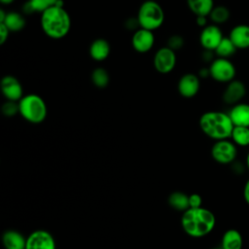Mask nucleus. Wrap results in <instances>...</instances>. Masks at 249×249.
<instances>
[{"mask_svg":"<svg viewBox=\"0 0 249 249\" xmlns=\"http://www.w3.org/2000/svg\"><path fill=\"white\" fill-rule=\"evenodd\" d=\"M216 224L215 215L208 209L201 207L188 208L181 217L184 231L192 237H202L210 233Z\"/></svg>","mask_w":249,"mask_h":249,"instance_id":"f257e3e1","label":"nucleus"},{"mask_svg":"<svg viewBox=\"0 0 249 249\" xmlns=\"http://www.w3.org/2000/svg\"><path fill=\"white\" fill-rule=\"evenodd\" d=\"M41 27L43 32L52 39L65 37L71 29V18L63 8L53 5L41 13Z\"/></svg>","mask_w":249,"mask_h":249,"instance_id":"f03ea898","label":"nucleus"},{"mask_svg":"<svg viewBox=\"0 0 249 249\" xmlns=\"http://www.w3.org/2000/svg\"><path fill=\"white\" fill-rule=\"evenodd\" d=\"M233 126L229 114L221 111H208L199 118V127L202 132L216 141L229 139Z\"/></svg>","mask_w":249,"mask_h":249,"instance_id":"7ed1b4c3","label":"nucleus"},{"mask_svg":"<svg viewBox=\"0 0 249 249\" xmlns=\"http://www.w3.org/2000/svg\"><path fill=\"white\" fill-rule=\"evenodd\" d=\"M18 108L20 116L31 124L42 123L48 113L44 99L35 93L23 95L18 101Z\"/></svg>","mask_w":249,"mask_h":249,"instance_id":"20e7f679","label":"nucleus"},{"mask_svg":"<svg viewBox=\"0 0 249 249\" xmlns=\"http://www.w3.org/2000/svg\"><path fill=\"white\" fill-rule=\"evenodd\" d=\"M137 19L140 27L154 31L162 25L164 21V11L155 0H146L139 7Z\"/></svg>","mask_w":249,"mask_h":249,"instance_id":"39448f33","label":"nucleus"},{"mask_svg":"<svg viewBox=\"0 0 249 249\" xmlns=\"http://www.w3.org/2000/svg\"><path fill=\"white\" fill-rule=\"evenodd\" d=\"M210 77L219 83H229L235 77V67L229 58L217 57L209 66Z\"/></svg>","mask_w":249,"mask_h":249,"instance_id":"423d86ee","label":"nucleus"},{"mask_svg":"<svg viewBox=\"0 0 249 249\" xmlns=\"http://www.w3.org/2000/svg\"><path fill=\"white\" fill-rule=\"evenodd\" d=\"M211 156L218 163H231L237 156L236 145L228 139L217 140L211 148Z\"/></svg>","mask_w":249,"mask_h":249,"instance_id":"0eeeda50","label":"nucleus"},{"mask_svg":"<svg viewBox=\"0 0 249 249\" xmlns=\"http://www.w3.org/2000/svg\"><path fill=\"white\" fill-rule=\"evenodd\" d=\"M176 53L168 47L159 49L154 55L153 64L155 69L160 74L170 73L176 65Z\"/></svg>","mask_w":249,"mask_h":249,"instance_id":"6e6552de","label":"nucleus"},{"mask_svg":"<svg viewBox=\"0 0 249 249\" xmlns=\"http://www.w3.org/2000/svg\"><path fill=\"white\" fill-rule=\"evenodd\" d=\"M25 249H55V240L49 231L36 230L26 237Z\"/></svg>","mask_w":249,"mask_h":249,"instance_id":"1a4fd4ad","label":"nucleus"},{"mask_svg":"<svg viewBox=\"0 0 249 249\" xmlns=\"http://www.w3.org/2000/svg\"><path fill=\"white\" fill-rule=\"evenodd\" d=\"M223 38V33L217 24H207L200 32L199 43L204 50L214 52Z\"/></svg>","mask_w":249,"mask_h":249,"instance_id":"9d476101","label":"nucleus"},{"mask_svg":"<svg viewBox=\"0 0 249 249\" xmlns=\"http://www.w3.org/2000/svg\"><path fill=\"white\" fill-rule=\"evenodd\" d=\"M155 44L154 32L145 28H138L131 37L132 48L140 53H145L152 50Z\"/></svg>","mask_w":249,"mask_h":249,"instance_id":"9b49d317","label":"nucleus"},{"mask_svg":"<svg viewBox=\"0 0 249 249\" xmlns=\"http://www.w3.org/2000/svg\"><path fill=\"white\" fill-rule=\"evenodd\" d=\"M0 87L1 91L7 100L19 101L23 96L22 86L15 76H4L1 80Z\"/></svg>","mask_w":249,"mask_h":249,"instance_id":"f8f14e48","label":"nucleus"},{"mask_svg":"<svg viewBox=\"0 0 249 249\" xmlns=\"http://www.w3.org/2000/svg\"><path fill=\"white\" fill-rule=\"evenodd\" d=\"M200 88L199 77L193 73L184 74L178 81L177 89L179 93L186 98H191L196 95Z\"/></svg>","mask_w":249,"mask_h":249,"instance_id":"ddd939ff","label":"nucleus"},{"mask_svg":"<svg viewBox=\"0 0 249 249\" xmlns=\"http://www.w3.org/2000/svg\"><path fill=\"white\" fill-rule=\"evenodd\" d=\"M246 94V87L239 80H232L228 83L224 92H223V101L229 105H234L239 103V101Z\"/></svg>","mask_w":249,"mask_h":249,"instance_id":"4468645a","label":"nucleus"},{"mask_svg":"<svg viewBox=\"0 0 249 249\" xmlns=\"http://www.w3.org/2000/svg\"><path fill=\"white\" fill-rule=\"evenodd\" d=\"M229 38L231 40L237 50H245L249 48V25L237 24L233 26L230 32Z\"/></svg>","mask_w":249,"mask_h":249,"instance_id":"2eb2a0df","label":"nucleus"},{"mask_svg":"<svg viewBox=\"0 0 249 249\" xmlns=\"http://www.w3.org/2000/svg\"><path fill=\"white\" fill-rule=\"evenodd\" d=\"M233 125L249 126V104L237 103L232 105L231 109L228 113Z\"/></svg>","mask_w":249,"mask_h":249,"instance_id":"dca6fc26","label":"nucleus"},{"mask_svg":"<svg viewBox=\"0 0 249 249\" xmlns=\"http://www.w3.org/2000/svg\"><path fill=\"white\" fill-rule=\"evenodd\" d=\"M111 52V46L109 42L104 38H97L91 42L89 46V55L93 60L103 61L105 60Z\"/></svg>","mask_w":249,"mask_h":249,"instance_id":"f3484780","label":"nucleus"},{"mask_svg":"<svg viewBox=\"0 0 249 249\" xmlns=\"http://www.w3.org/2000/svg\"><path fill=\"white\" fill-rule=\"evenodd\" d=\"M2 243L5 249H25L26 238L18 231L7 230L2 234Z\"/></svg>","mask_w":249,"mask_h":249,"instance_id":"a211bd4d","label":"nucleus"},{"mask_svg":"<svg viewBox=\"0 0 249 249\" xmlns=\"http://www.w3.org/2000/svg\"><path fill=\"white\" fill-rule=\"evenodd\" d=\"M243 238L241 233L235 229L227 230L221 239L222 249H242Z\"/></svg>","mask_w":249,"mask_h":249,"instance_id":"6ab92c4d","label":"nucleus"},{"mask_svg":"<svg viewBox=\"0 0 249 249\" xmlns=\"http://www.w3.org/2000/svg\"><path fill=\"white\" fill-rule=\"evenodd\" d=\"M0 23H4L10 32H18L24 28L25 18L20 13L7 12L4 21Z\"/></svg>","mask_w":249,"mask_h":249,"instance_id":"aec40b11","label":"nucleus"},{"mask_svg":"<svg viewBox=\"0 0 249 249\" xmlns=\"http://www.w3.org/2000/svg\"><path fill=\"white\" fill-rule=\"evenodd\" d=\"M189 9L196 17L204 16L208 17L212 9L214 8L213 0H187Z\"/></svg>","mask_w":249,"mask_h":249,"instance_id":"412c9836","label":"nucleus"},{"mask_svg":"<svg viewBox=\"0 0 249 249\" xmlns=\"http://www.w3.org/2000/svg\"><path fill=\"white\" fill-rule=\"evenodd\" d=\"M168 204L175 210L186 211L189 206V196L182 192H173L168 196Z\"/></svg>","mask_w":249,"mask_h":249,"instance_id":"4be33fe9","label":"nucleus"},{"mask_svg":"<svg viewBox=\"0 0 249 249\" xmlns=\"http://www.w3.org/2000/svg\"><path fill=\"white\" fill-rule=\"evenodd\" d=\"M231 138L236 146H249V126L234 125L231 131Z\"/></svg>","mask_w":249,"mask_h":249,"instance_id":"5701e85b","label":"nucleus"},{"mask_svg":"<svg viewBox=\"0 0 249 249\" xmlns=\"http://www.w3.org/2000/svg\"><path fill=\"white\" fill-rule=\"evenodd\" d=\"M92 84L98 89H104L110 82V75L108 71L103 67H96L93 69L90 75Z\"/></svg>","mask_w":249,"mask_h":249,"instance_id":"b1692460","label":"nucleus"},{"mask_svg":"<svg viewBox=\"0 0 249 249\" xmlns=\"http://www.w3.org/2000/svg\"><path fill=\"white\" fill-rule=\"evenodd\" d=\"M208 17L210 18V20L214 24H217V25L223 24L226 21H228V19L230 18L231 12L226 6L218 5V6H214V8L212 9Z\"/></svg>","mask_w":249,"mask_h":249,"instance_id":"393cba45","label":"nucleus"},{"mask_svg":"<svg viewBox=\"0 0 249 249\" xmlns=\"http://www.w3.org/2000/svg\"><path fill=\"white\" fill-rule=\"evenodd\" d=\"M236 50L237 49L235 48L231 40L229 37H224L217 46V48L215 49L214 53L217 54L218 57L229 58L236 52Z\"/></svg>","mask_w":249,"mask_h":249,"instance_id":"a878e982","label":"nucleus"},{"mask_svg":"<svg viewBox=\"0 0 249 249\" xmlns=\"http://www.w3.org/2000/svg\"><path fill=\"white\" fill-rule=\"evenodd\" d=\"M57 1L58 0H28L24 6V11L27 13H43L48 8L55 5Z\"/></svg>","mask_w":249,"mask_h":249,"instance_id":"bb28decb","label":"nucleus"},{"mask_svg":"<svg viewBox=\"0 0 249 249\" xmlns=\"http://www.w3.org/2000/svg\"><path fill=\"white\" fill-rule=\"evenodd\" d=\"M1 111L4 116L6 117H13L17 113H19V108H18V103L17 101H12V100H7L1 107Z\"/></svg>","mask_w":249,"mask_h":249,"instance_id":"cd10ccee","label":"nucleus"},{"mask_svg":"<svg viewBox=\"0 0 249 249\" xmlns=\"http://www.w3.org/2000/svg\"><path fill=\"white\" fill-rule=\"evenodd\" d=\"M185 44V41H184V38L181 36V35H178V34H174V35H171L168 39H167V42H166V47L170 48L171 50H173L174 52L178 51V50H181L183 48Z\"/></svg>","mask_w":249,"mask_h":249,"instance_id":"c85d7f7f","label":"nucleus"},{"mask_svg":"<svg viewBox=\"0 0 249 249\" xmlns=\"http://www.w3.org/2000/svg\"><path fill=\"white\" fill-rule=\"evenodd\" d=\"M202 198L198 194H192L189 196V208L201 207Z\"/></svg>","mask_w":249,"mask_h":249,"instance_id":"c756f323","label":"nucleus"},{"mask_svg":"<svg viewBox=\"0 0 249 249\" xmlns=\"http://www.w3.org/2000/svg\"><path fill=\"white\" fill-rule=\"evenodd\" d=\"M10 34V30L4 23H0V45H4L8 40Z\"/></svg>","mask_w":249,"mask_h":249,"instance_id":"7c9ffc66","label":"nucleus"},{"mask_svg":"<svg viewBox=\"0 0 249 249\" xmlns=\"http://www.w3.org/2000/svg\"><path fill=\"white\" fill-rule=\"evenodd\" d=\"M243 197L246 203L249 205V179L246 181L243 189Z\"/></svg>","mask_w":249,"mask_h":249,"instance_id":"2f4dec72","label":"nucleus"},{"mask_svg":"<svg viewBox=\"0 0 249 249\" xmlns=\"http://www.w3.org/2000/svg\"><path fill=\"white\" fill-rule=\"evenodd\" d=\"M196 23H197V25H198V26L205 27V26L207 25V17H204V16H198V17H196Z\"/></svg>","mask_w":249,"mask_h":249,"instance_id":"473e14b6","label":"nucleus"},{"mask_svg":"<svg viewBox=\"0 0 249 249\" xmlns=\"http://www.w3.org/2000/svg\"><path fill=\"white\" fill-rule=\"evenodd\" d=\"M207 76H210L209 68H201V69H200V71H199V77L206 78Z\"/></svg>","mask_w":249,"mask_h":249,"instance_id":"72a5a7b5","label":"nucleus"},{"mask_svg":"<svg viewBox=\"0 0 249 249\" xmlns=\"http://www.w3.org/2000/svg\"><path fill=\"white\" fill-rule=\"evenodd\" d=\"M6 14H7V12H5L3 9L0 10V22H3V21H4L5 17H6Z\"/></svg>","mask_w":249,"mask_h":249,"instance_id":"f704fd0d","label":"nucleus"},{"mask_svg":"<svg viewBox=\"0 0 249 249\" xmlns=\"http://www.w3.org/2000/svg\"><path fill=\"white\" fill-rule=\"evenodd\" d=\"M15 0H0V2L4 5H9V4H12Z\"/></svg>","mask_w":249,"mask_h":249,"instance_id":"c9c22d12","label":"nucleus"},{"mask_svg":"<svg viewBox=\"0 0 249 249\" xmlns=\"http://www.w3.org/2000/svg\"><path fill=\"white\" fill-rule=\"evenodd\" d=\"M246 165H247V168L249 169V152H248L247 157H246Z\"/></svg>","mask_w":249,"mask_h":249,"instance_id":"e433bc0d","label":"nucleus"},{"mask_svg":"<svg viewBox=\"0 0 249 249\" xmlns=\"http://www.w3.org/2000/svg\"><path fill=\"white\" fill-rule=\"evenodd\" d=\"M210 249H222L221 247H215V248H210Z\"/></svg>","mask_w":249,"mask_h":249,"instance_id":"4c0bfd02","label":"nucleus"}]
</instances>
